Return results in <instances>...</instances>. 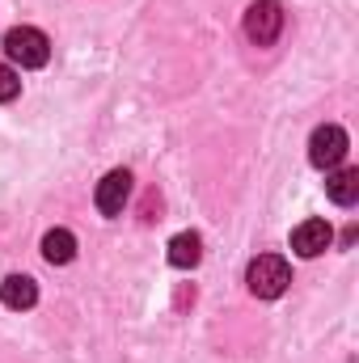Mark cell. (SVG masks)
Returning <instances> with one entry per match:
<instances>
[{"label":"cell","instance_id":"1","mask_svg":"<svg viewBox=\"0 0 359 363\" xmlns=\"http://www.w3.org/2000/svg\"><path fill=\"white\" fill-rule=\"evenodd\" d=\"M245 283H250V291L258 300H279L287 291V283H292V271H287V262L279 254H258L250 262V271H245Z\"/></svg>","mask_w":359,"mask_h":363},{"label":"cell","instance_id":"2","mask_svg":"<svg viewBox=\"0 0 359 363\" xmlns=\"http://www.w3.org/2000/svg\"><path fill=\"white\" fill-rule=\"evenodd\" d=\"M4 55L21 68H43L51 60V38L34 26H17V30L4 34Z\"/></svg>","mask_w":359,"mask_h":363},{"label":"cell","instance_id":"3","mask_svg":"<svg viewBox=\"0 0 359 363\" xmlns=\"http://www.w3.org/2000/svg\"><path fill=\"white\" fill-rule=\"evenodd\" d=\"M347 148H351V140H347V131L343 127H334V123H326V127H317L313 131V140H309V161L317 165V169H338L343 165V157H347Z\"/></svg>","mask_w":359,"mask_h":363},{"label":"cell","instance_id":"4","mask_svg":"<svg viewBox=\"0 0 359 363\" xmlns=\"http://www.w3.org/2000/svg\"><path fill=\"white\" fill-rule=\"evenodd\" d=\"M279 30H283V9H279V0H254V4L245 9V34H250V43L270 47V43L279 38Z\"/></svg>","mask_w":359,"mask_h":363},{"label":"cell","instance_id":"5","mask_svg":"<svg viewBox=\"0 0 359 363\" xmlns=\"http://www.w3.org/2000/svg\"><path fill=\"white\" fill-rule=\"evenodd\" d=\"M127 199H131V174L127 169H110L106 178L97 182V190H93V203H97L101 216H123Z\"/></svg>","mask_w":359,"mask_h":363},{"label":"cell","instance_id":"6","mask_svg":"<svg viewBox=\"0 0 359 363\" xmlns=\"http://www.w3.org/2000/svg\"><path fill=\"white\" fill-rule=\"evenodd\" d=\"M334 245V228L326 224V220H304V224H296V233H292V250L300 254V258H317V254H326Z\"/></svg>","mask_w":359,"mask_h":363},{"label":"cell","instance_id":"7","mask_svg":"<svg viewBox=\"0 0 359 363\" xmlns=\"http://www.w3.org/2000/svg\"><path fill=\"white\" fill-rule=\"evenodd\" d=\"M0 300H4V308H34L38 304V283L30 274H9L0 283Z\"/></svg>","mask_w":359,"mask_h":363},{"label":"cell","instance_id":"8","mask_svg":"<svg viewBox=\"0 0 359 363\" xmlns=\"http://www.w3.org/2000/svg\"><path fill=\"white\" fill-rule=\"evenodd\" d=\"M43 258H47L51 267H68V262L77 258V237H72L68 228H51V233L43 237Z\"/></svg>","mask_w":359,"mask_h":363},{"label":"cell","instance_id":"9","mask_svg":"<svg viewBox=\"0 0 359 363\" xmlns=\"http://www.w3.org/2000/svg\"><path fill=\"white\" fill-rule=\"evenodd\" d=\"M326 194H330L338 207H351L359 199V169H330V174H326Z\"/></svg>","mask_w":359,"mask_h":363},{"label":"cell","instance_id":"10","mask_svg":"<svg viewBox=\"0 0 359 363\" xmlns=\"http://www.w3.org/2000/svg\"><path fill=\"white\" fill-rule=\"evenodd\" d=\"M199 258H203V241H199V233H178V237L170 241V262H174L178 271L199 267Z\"/></svg>","mask_w":359,"mask_h":363},{"label":"cell","instance_id":"11","mask_svg":"<svg viewBox=\"0 0 359 363\" xmlns=\"http://www.w3.org/2000/svg\"><path fill=\"white\" fill-rule=\"evenodd\" d=\"M17 93H21V77L9 64H0V101H13Z\"/></svg>","mask_w":359,"mask_h":363}]
</instances>
